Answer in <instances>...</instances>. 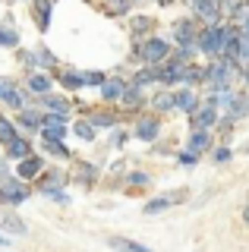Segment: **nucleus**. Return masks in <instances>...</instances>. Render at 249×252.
I'll return each mask as SVG.
<instances>
[{
    "label": "nucleus",
    "instance_id": "obj_1",
    "mask_svg": "<svg viewBox=\"0 0 249 252\" xmlns=\"http://www.w3.org/2000/svg\"><path fill=\"white\" fill-rule=\"evenodd\" d=\"M224 38H227V29H224V26H215V22H212V26H208V29L199 35V47H202L205 54H221V51H224Z\"/></svg>",
    "mask_w": 249,
    "mask_h": 252
},
{
    "label": "nucleus",
    "instance_id": "obj_2",
    "mask_svg": "<svg viewBox=\"0 0 249 252\" xmlns=\"http://www.w3.org/2000/svg\"><path fill=\"white\" fill-rule=\"evenodd\" d=\"M0 199L10 202V205H16V202H22V199H29V189H26V186H19L16 180L3 177V180H0Z\"/></svg>",
    "mask_w": 249,
    "mask_h": 252
},
{
    "label": "nucleus",
    "instance_id": "obj_3",
    "mask_svg": "<svg viewBox=\"0 0 249 252\" xmlns=\"http://www.w3.org/2000/svg\"><path fill=\"white\" fill-rule=\"evenodd\" d=\"M164 57H167V44L161 41V38L145 41V47H142V60H145V63H152V66H155V63H161Z\"/></svg>",
    "mask_w": 249,
    "mask_h": 252
},
{
    "label": "nucleus",
    "instance_id": "obj_4",
    "mask_svg": "<svg viewBox=\"0 0 249 252\" xmlns=\"http://www.w3.org/2000/svg\"><path fill=\"white\" fill-rule=\"evenodd\" d=\"M215 101H208L205 107H199V110H192V123H196V129H208V126H215L218 120V114H215Z\"/></svg>",
    "mask_w": 249,
    "mask_h": 252
},
{
    "label": "nucleus",
    "instance_id": "obj_5",
    "mask_svg": "<svg viewBox=\"0 0 249 252\" xmlns=\"http://www.w3.org/2000/svg\"><path fill=\"white\" fill-rule=\"evenodd\" d=\"M183 192H167V195H158V199H152L149 205H145V215H161V211H167L174 202H180Z\"/></svg>",
    "mask_w": 249,
    "mask_h": 252
},
{
    "label": "nucleus",
    "instance_id": "obj_6",
    "mask_svg": "<svg viewBox=\"0 0 249 252\" xmlns=\"http://www.w3.org/2000/svg\"><path fill=\"white\" fill-rule=\"evenodd\" d=\"M0 230H10V233H29L26 220H22L19 215H13V211H0Z\"/></svg>",
    "mask_w": 249,
    "mask_h": 252
},
{
    "label": "nucleus",
    "instance_id": "obj_7",
    "mask_svg": "<svg viewBox=\"0 0 249 252\" xmlns=\"http://www.w3.org/2000/svg\"><path fill=\"white\" fill-rule=\"evenodd\" d=\"M41 129H44V136L48 139H63L66 136V126H63V117H44L41 120Z\"/></svg>",
    "mask_w": 249,
    "mask_h": 252
},
{
    "label": "nucleus",
    "instance_id": "obj_8",
    "mask_svg": "<svg viewBox=\"0 0 249 252\" xmlns=\"http://www.w3.org/2000/svg\"><path fill=\"white\" fill-rule=\"evenodd\" d=\"M123 92H126V85H123L120 79H104V82H101V98L104 101H120Z\"/></svg>",
    "mask_w": 249,
    "mask_h": 252
},
{
    "label": "nucleus",
    "instance_id": "obj_9",
    "mask_svg": "<svg viewBox=\"0 0 249 252\" xmlns=\"http://www.w3.org/2000/svg\"><path fill=\"white\" fill-rule=\"evenodd\" d=\"M6 155H10V158H16V161H22V158H29V142L26 139H10V142H6Z\"/></svg>",
    "mask_w": 249,
    "mask_h": 252
},
{
    "label": "nucleus",
    "instance_id": "obj_10",
    "mask_svg": "<svg viewBox=\"0 0 249 252\" xmlns=\"http://www.w3.org/2000/svg\"><path fill=\"white\" fill-rule=\"evenodd\" d=\"M0 98H3L6 104H13V107H22V101H26V98H22V92H16L10 82H0Z\"/></svg>",
    "mask_w": 249,
    "mask_h": 252
},
{
    "label": "nucleus",
    "instance_id": "obj_11",
    "mask_svg": "<svg viewBox=\"0 0 249 252\" xmlns=\"http://www.w3.org/2000/svg\"><path fill=\"white\" fill-rule=\"evenodd\" d=\"M196 13L202 16V19L215 22L218 19V0H196Z\"/></svg>",
    "mask_w": 249,
    "mask_h": 252
},
{
    "label": "nucleus",
    "instance_id": "obj_12",
    "mask_svg": "<svg viewBox=\"0 0 249 252\" xmlns=\"http://www.w3.org/2000/svg\"><path fill=\"white\" fill-rule=\"evenodd\" d=\"M208 145H212V136H208V132L205 129H196V132H192V139H189V148H192V152H205V148Z\"/></svg>",
    "mask_w": 249,
    "mask_h": 252
},
{
    "label": "nucleus",
    "instance_id": "obj_13",
    "mask_svg": "<svg viewBox=\"0 0 249 252\" xmlns=\"http://www.w3.org/2000/svg\"><path fill=\"white\" fill-rule=\"evenodd\" d=\"M60 82H63L66 89H79V85H85V76L76 73V69H63V73H60Z\"/></svg>",
    "mask_w": 249,
    "mask_h": 252
},
{
    "label": "nucleus",
    "instance_id": "obj_14",
    "mask_svg": "<svg viewBox=\"0 0 249 252\" xmlns=\"http://www.w3.org/2000/svg\"><path fill=\"white\" fill-rule=\"evenodd\" d=\"M29 89L38 92V94H44V92L51 89V79L44 76V73H32V76H29Z\"/></svg>",
    "mask_w": 249,
    "mask_h": 252
},
{
    "label": "nucleus",
    "instance_id": "obj_15",
    "mask_svg": "<svg viewBox=\"0 0 249 252\" xmlns=\"http://www.w3.org/2000/svg\"><path fill=\"white\" fill-rule=\"evenodd\" d=\"M174 35H177V41H180V44H192V22H177Z\"/></svg>",
    "mask_w": 249,
    "mask_h": 252
},
{
    "label": "nucleus",
    "instance_id": "obj_16",
    "mask_svg": "<svg viewBox=\"0 0 249 252\" xmlns=\"http://www.w3.org/2000/svg\"><path fill=\"white\" fill-rule=\"evenodd\" d=\"M38 170H41V161H38V158H22V164H19V177H35Z\"/></svg>",
    "mask_w": 249,
    "mask_h": 252
},
{
    "label": "nucleus",
    "instance_id": "obj_17",
    "mask_svg": "<svg viewBox=\"0 0 249 252\" xmlns=\"http://www.w3.org/2000/svg\"><path fill=\"white\" fill-rule=\"evenodd\" d=\"M136 136L139 139H155V136H158V120H142L139 129H136Z\"/></svg>",
    "mask_w": 249,
    "mask_h": 252
},
{
    "label": "nucleus",
    "instance_id": "obj_18",
    "mask_svg": "<svg viewBox=\"0 0 249 252\" xmlns=\"http://www.w3.org/2000/svg\"><path fill=\"white\" fill-rule=\"evenodd\" d=\"M174 98H177V107H180V110H192V107H196V94H192V92H177L174 94Z\"/></svg>",
    "mask_w": 249,
    "mask_h": 252
},
{
    "label": "nucleus",
    "instance_id": "obj_19",
    "mask_svg": "<svg viewBox=\"0 0 249 252\" xmlns=\"http://www.w3.org/2000/svg\"><path fill=\"white\" fill-rule=\"evenodd\" d=\"M44 104H48L51 114H60V117L69 110V101H66V98H44Z\"/></svg>",
    "mask_w": 249,
    "mask_h": 252
},
{
    "label": "nucleus",
    "instance_id": "obj_20",
    "mask_svg": "<svg viewBox=\"0 0 249 252\" xmlns=\"http://www.w3.org/2000/svg\"><path fill=\"white\" fill-rule=\"evenodd\" d=\"M120 101H123L126 107H139V85L133 82V85H129L126 92H123V98H120Z\"/></svg>",
    "mask_w": 249,
    "mask_h": 252
},
{
    "label": "nucleus",
    "instance_id": "obj_21",
    "mask_svg": "<svg viewBox=\"0 0 249 252\" xmlns=\"http://www.w3.org/2000/svg\"><path fill=\"white\" fill-rule=\"evenodd\" d=\"M104 10L111 16H120V13H126L129 6H126V0H104Z\"/></svg>",
    "mask_w": 249,
    "mask_h": 252
},
{
    "label": "nucleus",
    "instance_id": "obj_22",
    "mask_svg": "<svg viewBox=\"0 0 249 252\" xmlns=\"http://www.w3.org/2000/svg\"><path fill=\"white\" fill-rule=\"evenodd\" d=\"M51 6H54V3H48V0H41V3H38V26H41V29H48V16H51Z\"/></svg>",
    "mask_w": 249,
    "mask_h": 252
},
{
    "label": "nucleus",
    "instance_id": "obj_23",
    "mask_svg": "<svg viewBox=\"0 0 249 252\" xmlns=\"http://www.w3.org/2000/svg\"><path fill=\"white\" fill-rule=\"evenodd\" d=\"M10 139H16V129H13L10 120H3V117H0V142H10Z\"/></svg>",
    "mask_w": 249,
    "mask_h": 252
},
{
    "label": "nucleus",
    "instance_id": "obj_24",
    "mask_svg": "<svg viewBox=\"0 0 249 252\" xmlns=\"http://www.w3.org/2000/svg\"><path fill=\"white\" fill-rule=\"evenodd\" d=\"M73 129H76V136H82V139H95V123H76Z\"/></svg>",
    "mask_w": 249,
    "mask_h": 252
},
{
    "label": "nucleus",
    "instance_id": "obj_25",
    "mask_svg": "<svg viewBox=\"0 0 249 252\" xmlns=\"http://www.w3.org/2000/svg\"><path fill=\"white\" fill-rule=\"evenodd\" d=\"M16 41H19V35L13 29H0V44H6V47H16Z\"/></svg>",
    "mask_w": 249,
    "mask_h": 252
},
{
    "label": "nucleus",
    "instance_id": "obj_26",
    "mask_svg": "<svg viewBox=\"0 0 249 252\" xmlns=\"http://www.w3.org/2000/svg\"><path fill=\"white\" fill-rule=\"evenodd\" d=\"M155 107H161V110L177 107V98H174V94H158V98H155Z\"/></svg>",
    "mask_w": 249,
    "mask_h": 252
},
{
    "label": "nucleus",
    "instance_id": "obj_27",
    "mask_svg": "<svg viewBox=\"0 0 249 252\" xmlns=\"http://www.w3.org/2000/svg\"><path fill=\"white\" fill-rule=\"evenodd\" d=\"M19 123H22V126H41V117L32 114V110H26V114L19 117Z\"/></svg>",
    "mask_w": 249,
    "mask_h": 252
},
{
    "label": "nucleus",
    "instance_id": "obj_28",
    "mask_svg": "<svg viewBox=\"0 0 249 252\" xmlns=\"http://www.w3.org/2000/svg\"><path fill=\"white\" fill-rule=\"evenodd\" d=\"M48 152H54V155H57V158H66V155H69L66 148L60 145V139H48Z\"/></svg>",
    "mask_w": 249,
    "mask_h": 252
},
{
    "label": "nucleus",
    "instance_id": "obj_29",
    "mask_svg": "<svg viewBox=\"0 0 249 252\" xmlns=\"http://www.w3.org/2000/svg\"><path fill=\"white\" fill-rule=\"evenodd\" d=\"M111 246L114 249H142L139 243H133V240H111Z\"/></svg>",
    "mask_w": 249,
    "mask_h": 252
},
{
    "label": "nucleus",
    "instance_id": "obj_30",
    "mask_svg": "<svg viewBox=\"0 0 249 252\" xmlns=\"http://www.w3.org/2000/svg\"><path fill=\"white\" fill-rule=\"evenodd\" d=\"M38 63H44V66H54V54L48 51V47H41V51H38Z\"/></svg>",
    "mask_w": 249,
    "mask_h": 252
},
{
    "label": "nucleus",
    "instance_id": "obj_31",
    "mask_svg": "<svg viewBox=\"0 0 249 252\" xmlns=\"http://www.w3.org/2000/svg\"><path fill=\"white\" fill-rule=\"evenodd\" d=\"M82 76H85V85H101L107 79V76H101V73H82Z\"/></svg>",
    "mask_w": 249,
    "mask_h": 252
},
{
    "label": "nucleus",
    "instance_id": "obj_32",
    "mask_svg": "<svg viewBox=\"0 0 249 252\" xmlns=\"http://www.w3.org/2000/svg\"><path fill=\"white\" fill-rule=\"evenodd\" d=\"M129 183H133V186H145V183H149V177H145L142 170H136V173H129Z\"/></svg>",
    "mask_w": 249,
    "mask_h": 252
},
{
    "label": "nucleus",
    "instance_id": "obj_33",
    "mask_svg": "<svg viewBox=\"0 0 249 252\" xmlns=\"http://www.w3.org/2000/svg\"><path fill=\"white\" fill-rule=\"evenodd\" d=\"M92 123H95V126H114V114H98Z\"/></svg>",
    "mask_w": 249,
    "mask_h": 252
},
{
    "label": "nucleus",
    "instance_id": "obj_34",
    "mask_svg": "<svg viewBox=\"0 0 249 252\" xmlns=\"http://www.w3.org/2000/svg\"><path fill=\"white\" fill-rule=\"evenodd\" d=\"M215 161H218V164L230 161V148H218V152H215Z\"/></svg>",
    "mask_w": 249,
    "mask_h": 252
},
{
    "label": "nucleus",
    "instance_id": "obj_35",
    "mask_svg": "<svg viewBox=\"0 0 249 252\" xmlns=\"http://www.w3.org/2000/svg\"><path fill=\"white\" fill-rule=\"evenodd\" d=\"M133 26H136V29H133V32H136V35H142V32H145V29H149V26H152V19H136V22H133Z\"/></svg>",
    "mask_w": 249,
    "mask_h": 252
},
{
    "label": "nucleus",
    "instance_id": "obj_36",
    "mask_svg": "<svg viewBox=\"0 0 249 252\" xmlns=\"http://www.w3.org/2000/svg\"><path fill=\"white\" fill-rule=\"evenodd\" d=\"M243 220H246V224H249V205H246V211H243Z\"/></svg>",
    "mask_w": 249,
    "mask_h": 252
},
{
    "label": "nucleus",
    "instance_id": "obj_37",
    "mask_svg": "<svg viewBox=\"0 0 249 252\" xmlns=\"http://www.w3.org/2000/svg\"><path fill=\"white\" fill-rule=\"evenodd\" d=\"M0 246H6V236H0Z\"/></svg>",
    "mask_w": 249,
    "mask_h": 252
},
{
    "label": "nucleus",
    "instance_id": "obj_38",
    "mask_svg": "<svg viewBox=\"0 0 249 252\" xmlns=\"http://www.w3.org/2000/svg\"><path fill=\"white\" fill-rule=\"evenodd\" d=\"M161 3H164V6H167V3H170V0H161Z\"/></svg>",
    "mask_w": 249,
    "mask_h": 252
}]
</instances>
